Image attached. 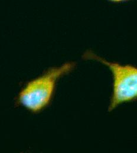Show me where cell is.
Masks as SVG:
<instances>
[{
    "label": "cell",
    "mask_w": 137,
    "mask_h": 153,
    "mask_svg": "<svg viewBox=\"0 0 137 153\" xmlns=\"http://www.w3.org/2000/svg\"><path fill=\"white\" fill-rule=\"evenodd\" d=\"M82 57L100 63L108 68L112 74V88L107 108L108 113L123 104L137 101V66L108 60L91 50L85 51Z\"/></svg>",
    "instance_id": "cell-1"
},
{
    "label": "cell",
    "mask_w": 137,
    "mask_h": 153,
    "mask_svg": "<svg viewBox=\"0 0 137 153\" xmlns=\"http://www.w3.org/2000/svg\"><path fill=\"white\" fill-rule=\"evenodd\" d=\"M75 67V62H67L49 68L23 88L18 98L19 102L31 112L42 111L50 104L59 79L70 73Z\"/></svg>",
    "instance_id": "cell-2"
},
{
    "label": "cell",
    "mask_w": 137,
    "mask_h": 153,
    "mask_svg": "<svg viewBox=\"0 0 137 153\" xmlns=\"http://www.w3.org/2000/svg\"><path fill=\"white\" fill-rule=\"evenodd\" d=\"M106 1L113 4H122V3L130 1L131 0H106Z\"/></svg>",
    "instance_id": "cell-3"
}]
</instances>
